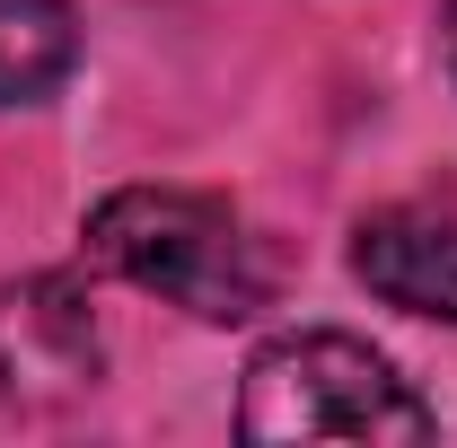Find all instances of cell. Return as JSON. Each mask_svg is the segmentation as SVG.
I'll list each match as a JSON object with an SVG mask.
<instances>
[{"mask_svg": "<svg viewBox=\"0 0 457 448\" xmlns=\"http://www.w3.org/2000/svg\"><path fill=\"white\" fill-rule=\"evenodd\" d=\"M237 431L246 440H335V448H413L431 440V404L396 378L387 352L361 335L308 326V335H273L246 361L237 387Z\"/></svg>", "mask_w": 457, "mask_h": 448, "instance_id": "7a4b0ae2", "label": "cell"}, {"mask_svg": "<svg viewBox=\"0 0 457 448\" xmlns=\"http://www.w3.org/2000/svg\"><path fill=\"white\" fill-rule=\"evenodd\" d=\"M449 71H457V0H449Z\"/></svg>", "mask_w": 457, "mask_h": 448, "instance_id": "8992f818", "label": "cell"}, {"mask_svg": "<svg viewBox=\"0 0 457 448\" xmlns=\"http://www.w3.org/2000/svg\"><path fill=\"white\" fill-rule=\"evenodd\" d=\"M352 273L404 317L457 326V203H387L352 228Z\"/></svg>", "mask_w": 457, "mask_h": 448, "instance_id": "277c9868", "label": "cell"}, {"mask_svg": "<svg viewBox=\"0 0 457 448\" xmlns=\"http://www.w3.org/2000/svg\"><path fill=\"white\" fill-rule=\"evenodd\" d=\"M97 369H106V343L71 273H27L0 290V404L18 413L71 404L97 387Z\"/></svg>", "mask_w": 457, "mask_h": 448, "instance_id": "3957f363", "label": "cell"}, {"mask_svg": "<svg viewBox=\"0 0 457 448\" xmlns=\"http://www.w3.org/2000/svg\"><path fill=\"white\" fill-rule=\"evenodd\" d=\"M79 62L71 0H0V106H36Z\"/></svg>", "mask_w": 457, "mask_h": 448, "instance_id": "5b68a950", "label": "cell"}, {"mask_svg": "<svg viewBox=\"0 0 457 448\" xmlns=\"http://www.w3.org/2000/svg\"><path fill=\"white\" fill-rule=\"evenodd\" d=\"M88 255L114 281L168 299L203 326H237L273 299V264L264 246L246 237V220L212 203V194H185V185H123L88 212Z\"/></svg>", "mask_w": 457, "mask_h": 448, "instance_id": "6da1fadb", "label": "cell"}]
</instances>
